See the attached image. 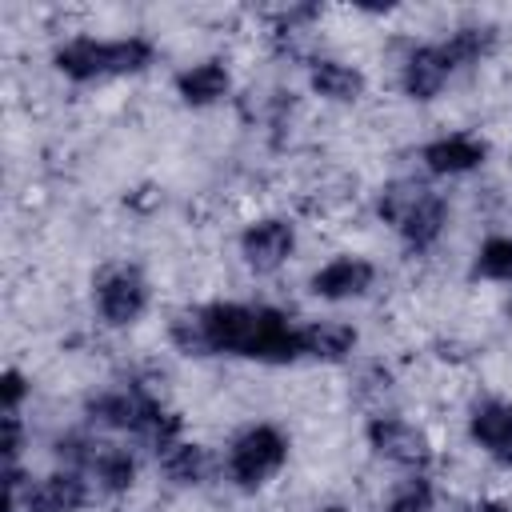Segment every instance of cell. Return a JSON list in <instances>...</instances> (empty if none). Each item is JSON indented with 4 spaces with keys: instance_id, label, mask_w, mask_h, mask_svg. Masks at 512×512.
Wrapping results in <instances>:
<instances>
[{
    "instance_id": "obj_1",
    "label": "cell",
    "mask_w": 512,
    "mask_h": 512,
    "mask_svg": "<svg viewBox=\"0 0 512 512\" xmlns=\"http://www.w3.org/2000/svg\"><path fill=\"white\" fill-rule=\"evenodd\" d=\"M152 64V44L132 36V40H68L56 52V68L72 80H96V76H124V72H140Z\"/></svg>"
},
{
    "instance_id": "obj_2",
    "label": "cell",
    "mask_w": 512,
    "mask_h": 512,
    "mask_svg": "<svg viewBox=\"0 0 512 512\" xmlns=\"http://www.w3.org/2000/svg\"><path fill=\"white\" fill-rule=\"evenodd\" d=\"M284 456H288L284 436H280L276 428L260 424V428H248V432L232 444V452H228V472H232L236 484L256 488V484H264V480L284 464Z\"/></svg>"
},
{
    "instance_id": "obj_3",
    "label": "cell",
    "mask_w": 512,
    "mask_h": 512,
    "mask_svg": "<svg viewBox=\"0 0 512 512\" xmlns=\"http://www.w3.org/2000/svg\"><path fill=\"white\" fill-rule=\"evenodd\" d=\"M200 312H204V328H208V344H212V352H236V356H248V352H252L260 308H244V304H212V308H200Z\"/></svg>"
},
{
    "instance_id": "obj_4",
    "label": "cell",
    "mask_w": 512,
    "mask_h": 512,
    "mask_svg": "<svg viewBox=\"0 0 512 512\" xmlns=\"http://www.w3.org/2000/svg\"><path fill=\"white\" fill-rule=\"evenodd\" d=\"M368 440L372 448L384 456V460H396L404 468H424L432 460V448H428V436L396 416H376L368 424Z\"/></svg>"
},
{
    "instance_id": "obj_5",
    "label": "cell",
    "mask_w": 512,
    "mask_h": 512,
    "mask_svg": "<svg viewBox=\"0 0 512 512\" xmlns=\"http://www.w3.org/2000/svg\"><path fill=\"white\" fill-rule=\"evenodd\" d=\"M144 280L132 272V268H120V272H108L100 284H96V304H100V316L108 324H132L140 312H144Z\"/></svg>"
},
{
    "instance_id": "obj_6",
    "label": "cell",
    "mask_w": 512,
    "mask_h": 512,
    "mask_svg": "<svg viewBox=\"0 0 512 512\" xmlns=\"http://www.w3.org/2000/svg\"><path fill=\"white\" fill-rule=\"evenodd\" d=\"M156 408H160V404H156L152 396L136 392V388L100 392V396L88 400V416H92L96 424H104V428H132V432H140L144 420H148Z\"/></svg>"
},
{
    "instance_id": "obj_7",
    "label": "cell",
    "mask_w": 512,
    "mask_h": 512,
    "mask_svg": "<svg viewBox=\"0 0 512 512\" xmlns=\"http://www.w3.org/2000/svg\"><path fill=\"white\" fill-rule=\"evenodd\" d=\"M252 360H272V364H288L296 356H304V340L300 332L276 312V308H260L256 316V340H252Z\"/></svg>"
},
{
    "instance_id": "obj_8",
    "label": "cell",
    "mask_w": 512,
    "mask_h": 512,
    "mask_svg": "<svg viewBox=\"0 0 512 512\" xmlns=\"http://www.w3.org/2000/svg\"><path fill=\"white\" fill-rule=\"evenodd\" d=\"M240 248H244L248 268L272 272V268H280V264L288 260V252H292V224H284V220H260V224H252V228L244 232Z\"/></svg>"
},
{
    "instance_id": "obj_9",
    "label": "cell",
    "mask_w": 512,
    "mask_h": 512,
    "mask_svg": "<svg viewBox=\"0 0 512 512\" xmlns=\"http://www.w3.org/2000/svg\"><path fill=\"white\" fill-rule=\"evenodd\" d=\"M372 264L368 260H356V256H340L332 264H324L316 276H312V292L324 296V300H344V296H360L372 288Z\"/></svg>"
},
{
    "instance_id": "obj_10",
    "label": "cell",
    "mask_w": 512,
    "mask_h": 512,
    "mask_svg": "<svg viewBox=\"0 0 512 512\" xmlns=\"http://www.w3.org/2000/svg\"><path fill=\"white\" fill-rule=\"evenodd\" d=\"M84 500H88V488L76 472H52L24 496L28 512H76Z\"/></svg>"
},
{
    "instance_id": "obj_11",
    "label": "cell",
    "mask_w": 512,
    "mask_h": 512,
    "mask_svg": "<svg viewBox=\"0 0 512 512\" xmlns=\"http://www.w3.org/2000/svg\"><path fill=\"white\" fill-rule=\"evenodd\" d=\"M448 72H452V64L444 60L440 44L416 48V52L408 56V64H404V92H408L412 100H432V96L444 88Z\"/></svg>"
},
{
    "instance_id": "obj_12",
    "label": "cell",
    "mask_w": 512,
    "mask_h": 512,
    "mask_svg": "<svg viewBox=\"0 0 512 512\" xmlns=\"http://www.w3.org/2000/svg\"><path fill=\"white\" fill-rule=\"evenodd\" d=\"M480 160H484V144L476 136H444V140L424 148V164L432 172H448V176L452 172H468Z\"/></svg>"
},
{
    "instance_id": "obj_13",
    "label": "cell",
    "mask_w": 512,
    "mask_h": 512,
    "mask_svg": "<svg viewBox=\"0 0 512 512\" xmlns=\"http://www.w3.org/2000/svg\"><path fill=\"white\" fill-rule=\"evenodd\" d=\"M472 436L504 464H512V404H488L472 416Z\"/></svg>"
},
{
    "instance_id": "obj_14",
    "label": "cell",
    "mask_w": 512,
    "mask_h": 512,
    "mask_svg": "<svg viewBox=\"0 0 512 512\" xmlns=\"http://www.w3.org/2000/svg\"><path fill=\"white\" fill-rule=\"evenodd\" d=\"M176 88H180V96L188 104H212V100H220L228 92V72H224V64L208 60V64H196V68L180 72Z\"/></svg>"
},
{
    "instance_id": "obj_15",
    "label": "cell",
    "mask_w": 512,
    "mask_h": 512,
    "mask_svg": "<svg viewBox=\"0 0 512 512\" xmlns=\"http://www.w3.org/2000/svg\"><path fill=\"white\" fill-rule=\"evenodd\" d=\"M312 88L328 100H356L364 92V76L340 60H320L312 68Z\"/></svg>"
},
{
    "instance_id": "obj_16",
    "label": "cell",
    "mask_w": 512,
    "mask_h": 512,
    "mask_svg": "<svg viewBox=\"0 0 512 512\" xmlns=\"http://www.w3.org/2000/svg\"><path fill=\"white\" fill-rule=\"evenodd\" d=\"M300 340H304V352L316 360H344L356 344V332L348 324H312V328H300Z\"/></svg>"
},
{
    "instance_id": "obj_17",
    "label": "cell",
    "mask_w": 512,
    "mask_h": 512,
    "mask_svg": "<svg viewBox=\"0 0 512 512\" xmlns=\"http://www.w3.org/2000/svg\"><path fill=\"white\" fill-rule=\"evenodd\" d=\"M88 468L96 472V480H100L108 492H124V488L132 484V476H136V460H132L124 448H116V444H96Z\"/></svg>"
},
{
    "instance_id": "obj_18",
    "label": "cell",
    "mask_w": 512,
    "mask_h": 512,
    "mask_svg": "<svg viewBox=\"0 0 512 512\" xmlns=\"http://www.w3.org/2000/svg\"><path fill=\"white\" fill-rule=\"evenodd\" d=\"M428 192H432V188H424L420 180H392V184L380 192V204H376V208H380V216H384L388 224L400 228V224L424 204Z\"/></svg>"
},
{
    "instance_id": "obj_19",
    "label": "cell",
    "mask_w": 512,
    "mask_h": 512,
    "mask_svg": "<svg viewBox=\"0 0 512 512\" xmlns=\"http://www.w3.org/2000/svg\"><path fill=\"white\" fill-rule=\"evenodd\" d=\"M160 464H164V476L168 480H176V484H200L208 476V464L212 460H208V452L200 444H172V448H164Z\"/></svg>"
},
{
    "instance_id": "obj_20",
    "label": "cell",
    "mask_w": 512,
    "mask_h": 512,
    "mask_svg": "<svg viewBox=\"0 0 512 512\" xmlns=\"http://www.w3.org/2000/svg\"><path fill=\"white\" fill-rule=\"evenodd\" d=\"M444 216H448V204H444L436 192H428V196H424V204H420V208L400 224V232H404V240H408V244L424 248V244H432V240L440 236Z\"/></svg>"
},
{
    "instance_id": "obj_21",
    "label": "cell",
    "mask_w": 512,
    "mask_h": 512,
    "mask_svg": "<svg viewBox=\"0 0 512 512\" xmlns=\"http://www.w3.org/2000/svg\"><path fill=\"white\" fill-rule=\"evenodd\" d=\"M488 44H492V32H488V28H460V32H452V36L440 44V52H444V60L456 68V64L480 60V56L488 52Z\"/></svg>"
},
{
    "instance_id": "obj_22",
    "label": "cell",
    "mask_w": 512,
    "mask_h": 512,
    "mask_svg": "<svg viewBox=\"0 0 512 512\" xmlns=\"http://www.w3.org/2000/svg\"><path fill=\"white\" fill-rule=\"evenodd\" d=\"M172 340L180 352L188 356H212V344H208V328H204V312H180L172 320Z\"/></svg>"
},
{
    "instance_id": "obj_23",
    "label": "cell",
    "mask_w": 512,
    "mask_h": 512,
    "mask_svg": "<svg viewBox=\"0 0 512 512\" xmlns=\"http://www.w3.org/2000/svg\"><path fill=\"white\" fill-rule=\"evenodd\" d=\"M476 272L492 276V280H512V240H504V236L488 240L476 256Z\"/></svg>"
},
{
    "instance_id": "obj_24",
    "label": "cell",
    "mask_w": 512,
    "mask_h": 512,
    "mask_svg": "<svg viewBox=\"0 0 512 512\" xmlns=\"http://www.w3.org/2000/svg\"><path fill=\"white\" fill-rule=\"evenodd\" d=\"M428 508H432V484L420 476L404 480L388 500V512H428Z\"/></svg>"
},
{
    "instance_id": "obj_25",
    "label": "cell",
    "mask_w": 512,
    "mask_h": 512,
    "mask_svg": "<svg viewBox=\"0 0 512 512\" xmlns=\"http://www.w3.org/2000/svg\"><path fill=\"white\" fill-rule=\"evenodd\" d=\"M0 392H4V416L16 412V404H20V396H24V376H20L16 368H8L4 380H0Z\"/></svg>"
},
{
    "instance_id": "obj_26",
    "label": "cell",
    "mask_w": 512,
    "mask_h": 512,
    "mask_svg": "<svg viewBox=\"0 0 512 512\" xmlns=\"http://www.w3.org/2000/svg\"><path fill=\"white\" fill-rule=\"evenodd\" d=\"M16 452H20V420H16V412H8L4 416V460L16 464Z\"/></svg>"
},
{
    "instance_id": "obj_27",
    "label": "cell",
    "mask_w": 512,
    "mask_h": 512,
    "mask_svg": "<svg viewBox=\"0 0 512 512\" xmlns=\"http://www.w3.org/2000/svg\"><path fill=\"white\" fill-rule=\"evenodd\" d=\"M464 512H508L504 504H496V500H484V504H468Z\"/></svg>"
},
{
    "instance_id": "obj_28",
    "label": "cell",
    "mask_w": 512,
    "mask_h": 512,
    "mask_svg": "<svg viewBox=\"0 0 512 512\" xmlns=\"http://www.w3.org/2000/svg\"><path fill=\"white\" fill-rule=\"evenodd\" d=\"M328 512H344V508H328Z\"/></svg>"
}]
</instances>
